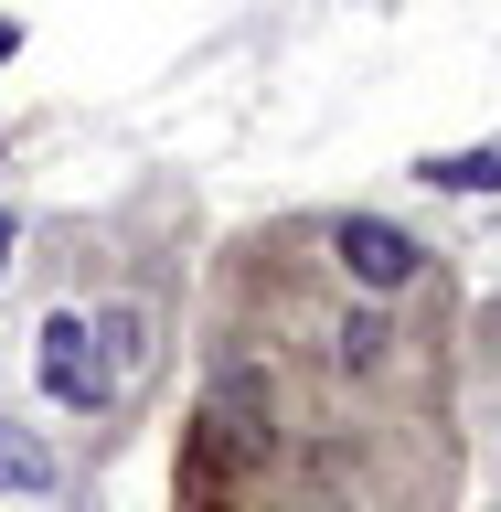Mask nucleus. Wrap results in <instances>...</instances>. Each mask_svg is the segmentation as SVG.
<instances>
[{"instance_id":"obj_1","label":"nucleus","mask_w":501,"mask_h":512,"mask_svg":"<svg viewBox=\"0 0 501 512\" xmlns=\"http://www.w3.org/2000/svg\"><path fill=\"white\" fill-rule=\"evenodd\" d=\"M43 395H54V406H75V416H96L107 395H118L107 352H96V320H75V310L43 320Z\"/></svg>"},{"instance_id":"obj_2","label":"nucleus","mask_w":501,"mask_h":512,"mask_svg":"<svg viewBox=\"0 0 501 512\" xmlns=\"http://www.w3.org/2000/svg\"><path fill=\"white\" fill-rule=\"evenodd\" d=\"M331 256H342L352 288H406L416 267H427V246H416L406 224H384V214H342L331 224Z\"/></svg>"},{"instance_id":"obj_8","label":"nucleus","mask_w":501,"mask_h":512,"mask_svg":"<svg viewBox=\"0 0 501 512\" xmlns=\"http://www.w3.org/2000/svg\"><path fill=\"white\" fill-rule=\"evenodd\" d=\"M0 278H11V214H0Z\"/></svg>"},{"instance_id":"obj_7","label":"nucleus","mask_w":501,"mask_h":512,"mask_svg":"<svg viewBox=\"0 0 501 512\" xmlns=\"http://www.w3.org/2000/svg\"><path fill=\"white\" fill-rule=\"evenodd\" d=\"M11 54H22V22H0V64H11Z\"/></svg>"},{"instance_id":"obj_4","label":"nucleus","mask_w":501,"mask_h":512,"mask_svg":"<svg viewBox=\"0 0 501 512\" xmlns=\"http://www.w3.org/2000/svg\"><path fill=\"white\" fill-rule=\"evenodd\" d=\"M0 491H54V448L22 438L11 416H0Z\"/></svg>"},{"instance_id":"obj_5","label":"nucleus","mask_w":501,"mask_h":512,"mask_svg":"<svg viewBox=\"0 0 501 512\" xmlns=\"http://www.w3.org/2000/svg\"><path fill=\"white\" fill-rule=\"evenodd\" d=\"M96 342H107V374H128V363L150 352V320H139V310H107V320H96Z\"/></svg>"},{"instance_id":"obj_10","label":"nucleus","mask_w":501,"mask_h":512,"mask_svg":"<svg viewBox=\"0 0 501 512\" xmlns=\"http://www.w3.org/2000/svg\"><path fill=\"white\" fill-rule=\"evenodd\" d=\"M310 512H331V502H310Z\"/></svg>"},{"instance_id":"obj_9","label":"nucleus","mask_w":501,"mask_h":512,"mask_svg":"<svg viewBox=\"0 0 501 512\" xmlns=\"http://www.w3.org/2000/svg\"><path fill=\"white\" fill-rule=\"evenodd\" d=\"M182 512H235V502H182Z\"/></svg>"},{"instance_id":"obj_6","label":"nucleus","mask_w":501,"mask_h":512,"mask_svg":"<svg viewBox=\"0 0 501 512\" xmlns=\"http://www.w3.org/2000/svg\"><path fill=\"white\" fill-rule=\"evenodd\" d=\"M384 342H395V331H384L374 310H352V320H342V342H331V352H342L352 374H374V363H384Z\"/></svg>"},{"instance_id":"obj_3","label":"nucleus","mask_w":501,"mask_h":512,"mask_svg":"<svg viewBox=\"0 0 501 512\" xmlns=\"http://www.w3.org/2000/svg\"><path fill=\"white\" fill-rule=\"evenodd\" d=\"M416 182H427V192H501V139H491V150H438V160H416Z\"/></svg>"}]
</instances>
